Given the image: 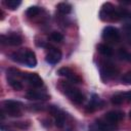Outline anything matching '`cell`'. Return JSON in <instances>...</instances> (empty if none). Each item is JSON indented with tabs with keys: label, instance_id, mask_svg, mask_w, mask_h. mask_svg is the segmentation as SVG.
<instances>
[{
	"label": "cell",
	"instance_id": "6da1fadb",
	"mask_svg": "<svg viewBox=\"0 0 131 131\" xmlns=\"http://www.w3.org/2000/svg\"><path fill=\"white\" fill-rule=\"evenodd\" d=\"M127 15L128 12L125 9L117 8L110 2L104 3L99 11V17L103 21H118Z\"/></svg>",
	"mask_w": 131,
	"mask_h": 131
},
{
	"label": "cell",
	"instance_id": "7a4b0ae2",
	"mask_svg": "<svg viewBox=\"0 0 131 131\" xmlns=\"http://www.w3.org/2000/svg\"><path fill=\"white\" fill-rule=\"evenodd\" d=\"M11 59L13 61L23 63V64H25V66H27L29 68H35L37 66L36 55H35L34 51H32L29 48L13 52L11 54Z\"/></svg>",
	"mask_w": 131,
	"mask_h": 131
},
{
	"label": "cell",
	"instance_id": "3957f363",
	"mask_svg": "<svg viewBox=\"0 0 131 131\" xmlns=\"http://www.w3.org/2000/svg\"><path fill=\"white\" fill-rule=\"evenodd\" d=\"M57 87L60 89V91L67 95L73 102L80 104L84 101V94L76 87H74L72 84L68 83V82H63V81H59Z\"/></svg>",
	"mask_w": 131,
	"mask_h": 131
},
{
	"label": "cell",
	"instance_id": "277c9868",
	"mask_svg": "<svg viewBox=\"0 0 131 131\" xmlns=\"http://www.w3.org/2000/svg\"><path fill=\"white\" fill-rule=\"evenodd\" d=\"M23 103L16 100H5L2 103V111L9 117H20L21 116Z\"/></svg>",
	"mask_w": 131,
	"mask_h": 131
},
{
	"label": "cell",
	"instance_id": "5b68a950",
	"mask_svg": "<svg viewBox=\"0 0 131 131\" xmlns=\"http://www.w3.org/2000/svg\"><path fill=\"white\" fill-rule=\"evenodd\" d=\"M102 39L110 43H118L120 41L119 30L112 26H106L102 31Z\"/></svg>",
	"mask_w": 131,
	"mask_h": 131
},
{
	"label": "cell",
	"instance_id": "8992f818",
	"mask_svg": "<svg viewBox=\"0 0 131 131\" xmlns=\"http://www.w3.org/2000/svg\"><path fill=\"white\" fill-rule=\"evenodd\" d=\"M48 112L55 118V125L58 128H62L66 124V114L55 105H49Z\"/></svg>",
	"mask_w": 131,
	"mask_h": 131
},
{
	"label": "cell",
	"instance_id": "52a82bcc",
	"mask_svg": "<svg viewBox=\"0 0 131 131\" xmlns=\"http://www.w3.org/2000/svg\"><path fill=\"white\" fill-rule=\"evenodd\" d=\"M117 69L111 62H103L100 66V76L103 80L107 81L117 75Z\"/></svg>",
	"mask_w": 131,
	"mask_h": 131
},
{
	"label": "cell",
	"instance_id": "ba28073f",
	"mask_svg": "<svg viewBox=\"0 0 131 131\" xmlns=\"http://www.w3.org/2000/svg\"><path fill=\"white\" fill-rule=\"evenodd\" d=\"M57 74L61 77L67 78L68 80H70L72 83H82V78L76 74L72 69L68 68V67H62L57 71Z\"/></svg>",
	"mask_w": 131,
	"mask_h": 131
},
{
	"label": "cell",
	"instance_id": "9c48e42d",
	"mask_svg": "<svg viewBox=\"0 0 131 131\" xmlns=\"http://www.w3.org/2000/svg\"><path fill=\"white\" fill-rule=\"evenodd\" d=\"M1 43L10 46H18L23 43V39L18 34L10 33L8 35H1Z\"/></svg>",
	"mask_w": 131,
	"mask_h": 131
},
{
	"label": "cell",
	"instance_id": "30bf717a",
	"mask_svg": "<svg viewBox=\"0 0 131 131\" xmlns=\"http://www.w3.org/2000/svg\"><path fill=\"white\" fill-rule=\"evenodd\" d=\"M61 57H62L61 51H60L59 49H57L56 47L50 46L49 49H48V51H47V54H46L45 59H46V61H47L48 63H50V64H56L57 62L60 61Z\"/></svg>",
	"mask_w": 131,
	"mask_h": 131
},
{
	"label": "cell",
	"instance_id": "8fae6325",
	"mask_svg": "<svg viewBox=\"0 0 131 131\" xmlns=\"http://www.w3.org/2000/svg\"><path fill=\"white\" fill-rule=\"evenodd\" d=\"M23 79H25L33 87L39 88L43 86V80L37 73H23Z\"/></svg>",
	"mask_w": 131,
	"mask_h": 131
},
{
	"label": "cell",
	"instance_id": "7c38bea8",
	"mask_svg": "<svg viewBox=\"0 0 131 131\" xmlns=\"http://www.w3.org/2000/svg\"><path fill=\"white\" fill-rule=\"evenodd\" d=\"M96 126L99 131H116L118 129V125L116 123H112L104 118L97 120Z\"/></svg>",
	"mask_w": 131,
	"mask_h": 131
},
{
	"label": "cell",
	"instance_id": "4fadbf2b",
	"mask_svg": "<svg viewBox=\"0 0 131 131\" xmlns=\"http://www.w3.org/2000/svg\"><path fill=\"white\" fill-rule=\"evenodd\" d=\"M26 97L31 100H47L49 99V94L43 91H38V90H29L26 93Z\"/></svg>",
	"mask_w": 131,
	"mask_h": 131
},
{
	"label": "cell",
	"instance_id": "5bb4252c",
	"mask_svg": "<svg viewBox=\"0 0 131 131\" xmlns=\"http://www.w3.org/2000/svg\"><path fill=\"white\" fill-rule=\"evenodd\" d=\"M104 119L112 123H118L124 119V113L121 111H111L104 115Z\"/></svg>",
	"mask_w": 131,
	"mask_h": 131
},
{
	"label": "cell",
	"instance_id": "9a60e30c",
	"mask_svg": "<svg viewBox=\"0 0 131 131\" xmlns=\"http://www.w3.org/2000/svg\"><path fill=\"white\" fill-rule=\"evenodd\" d=\"M97 50H98V52H99L100 54L105 55V56H110V55L113 54V48H112L110 45L104 44V43H100V44H98V46H97Z\"/></svg>",
	"mask_w": 131,
	"mask_h": 131
},
{
	"label": "cell",
	"instance_id": "2e32d148",
	"mask_svg": "<svg viewBox=\"0 0 131 131\" xmlns=\"http://www.w3.org/2000/svg\"><path fill=\"white\" fill-rule=\"evenodd\" d=\"M56 8H57V11L62 13V14H68L72 11V5L68 2H60L56 5Z\"/></svg>",
	"mask_w": 131,
	"mask_h": 131
},
{
	"label": "cell",
	"instance_id": "e0dca14e",
	"mask_svg": "<svg viewBox=\"0 0 131 131\" xmlns=\"http://www.w3.org/2000/svg\"><path fill=\"white\" fill-rule=\"evenodd\" d=\"M7 82H8V84L10 85V87H11L12 89L16 90V91L21 90L23 87H24L23 84H21V82H20L18 79H16V78H7Z\"/></svg>",
	"mask_w": 131,
	"mask_h": 131
},
{
	"label": "cell",
	"instance_id": "ac0fdd59",
	"mask_svg": "<svg viewBox=\"0 0 131 131\" xmlns=\"http://www.w3.org/2000/svg\"><path fill=\"white\" fill-rule=\"evenodd\" d=\"M3 3L7 8L14 10L20 5L21 2H20V0H5V1H3Z\"/></svg>",
	"mask_w": 131,
	"mask_h": 131
},
{
	"label": "cell",
	"instance_id": "d6986e66",
	"mask_svg": "<svg viewBox=\"0 0 131 131\" xmlns=\"http://www.w3.org/2000/svg\"><path fill=\"white\" fill-rule=\"evenodd\" d=\"M40 11H41L40 7H38V6H30V7L27 9L26 14H27V16H29V17H34V16L38 15V14L40 13Z\"/></svg>",
	"mask_w": 131,
	"mask_h": 131
},
{
	"label": "cell",
	"instance_id": "ffe728a7",
	"mask_svg": "<svg viewBox=\"0 0 131 131\" xmlns=\"http://www.w3.org/2000/svg\"><path fill=\"white\" fill-rule=\"evenodd\" d=\"M124 95L123 93H116L115 95L112 96V102L114 104H121L124 101Z\"/></svg>",
	"mask_w": 131,
	"mask_h": 131
},
{
	"label": "cell",
	"instance_id": "44dd1931",
	"mask_svg": "<svg viewBox=\"0 0 131 131\" xmlns=\"http://www.w3.org/2000/svg\"><path fill=\"white\" fill-rule=\"evenodd\" d=\"M50 38H51V40H53L54 42H61V41L63 40V35H62L61 33H59V32L54 31V32H52V33L50 34Z\"/></svg>",
	"mask_w": 131,
	"mask_h": 131
},
{
	"label": "cell",
	"instance_id": "7402d4cb",
	"mask_svg": "<svg viewBox=\"0 0 131 131\" xmlns=\"http://www.w3.org/2000/svg\"><path fill=\"white\" fill-rule=\"evenodd\" d=\"M119 56H120L122 59L131 62V53L127 52L125 49H120V50H119Z\"/></svg>",
	"mask_w": 131,
	"mask_h": 131
},
{
	"label": "cell",
	"instance_id": "603a6c76",
	"mask_svg": "<svg viewBox=\"0 0 131 131\" xmlns=\"http://www.w3.org/2000/svg\"><path fill=\"white\" fill-rule=\"evenodd\" d=\"M121 81H122L123 83H125V84H131V71L125 73V74L122 76Z\"/></svg>",
	"mask_w": 131,
	"mask_h": 131
},
{
	"label": "cell",
	"instance_id": "cb8c5ba5",
	"mask_svg": "<svg viewBox=\"0 0 131 131\" xmlns=\"http://www.w3.org/2000/svg\"><path fill=\"white\" fill-rule=\"evenodd\" d=\"M123 95H124V99L125 100L131 101V90L130 91H127V92H124Z\"/></svg>",
	"mask_w": 131,
	"mask_h": 131
},
{
	"label": "cell",
	"instance_id": "d4e9b609",
	"mask_svg": "<svg viewBox=\"0 0 131 131\" xmlns=\"http://www.w3.org/2000/svg\"><path fill=\"white\" fill-rule=\"evenodd\" d=\"M14 125H15L16 127H19V128H23V129H25V128L29 127V126H26V125L24 124V122H16Z\"/></svg>",
	"mask_w": 131,
	"mask_h": 131
},
{
	"label": "cell",
	"instance_id": "484cf974",
	"mask_svg": "<svg viewBox=\"0 0 131 131\" xmlns=\"http://www.w3.org/2000/svg\"><path fill=\"white\" fill-rule=\"evenodd\" d=\"M129 42H130V44H131V36L129 37Z\"/></svg>",
	"mask_w": 131,
	"mask_h": 131
},
{
	"label": "cell",
	"instance_id": "4316f807",
	"mask_svg": "<svg viewBox=\"0 0 131 131\" xmlns=\"http://www.w3.org/2000/svg\"><path fill=\"white\" fill-rule=\"evenodd\" d=\"M129 117H130V119H131V111L129 112Z\"/></svg>",
	"mask_w": 131,
	"mask_h": 131
}]
</instances>
